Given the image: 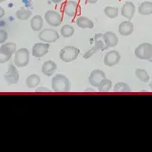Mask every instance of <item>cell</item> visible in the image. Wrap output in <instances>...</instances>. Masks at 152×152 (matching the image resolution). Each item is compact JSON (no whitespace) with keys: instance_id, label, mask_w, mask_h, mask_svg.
Returning a JSON list of instances; mask_svg holds the SVG:
<instances>
[{"instance_id":"cell-29","label":"cell","mask_w":152,"mask_h":152,"mask_svg":"<svg viewBox=\"0 0 152 152\" xmlns=\"http://www.w3.org/2000/svg\"><path fill=\"white\" fill-rule=\"evenodd\" d=\"M8 38V33L6 31L0 30V44H4Z\"/></svg>"},{"instance_id":"cell-22","label":"cell","mask_w":152,"mask_h":152,"mask_svg":"<svg viewBox=\"0 0 152 152\" xmlns=\"http://www.w3.org/2000/svg\"><path fill=\"white\" fill-rule=\"evenodd\" d=\"M31 14H32V12H31V11H30V10L21 8V9H19L18 11L16 12L15 17L17 19H19V20L25 21V20H28V19L31 16Z\"/></svg>"},{"instance_id":"cell-23","label":"cell","mask_w":152,"mask_h":152,"mask_svg":"<svg viewBox=\"0 0 152 152\" xmlns=\"http://www.w3.org/2000/svg\"><path fill=\"white\" fill-rule=\"evenodd\" d=\"M111 88H112L111 80L106 78V79H104L101 83H100L97 89H98V91H100V92H107V91H109V90L111 89Z\"/></svg>"},{"instance_id":"cell-12","label":"cell","mask_w":152,"mask_h":152,"mask_svg":"<svg viewBox=\"0 0 152 152\" xmlns=\"http://www.w3.org/2000/svg\"><path fill=\"white\" fill-rule=\"evenodd\" d=\"M64 13L69 17H74L78 13L79 11V5L74 0H69L66 1L63 7Z\"/></svg>"},{"instance_id":"cell-30","label":"cell","mask_w":152,"mask_h":152,"mask_svg":"<svg viewBox=\"0 0 152 152\" xmlns=\"http://www.w3.org/2000/svg\"><path fill=\"white\" fill-rule=\"evenodd\" d=\"M50 90L46 87H39L36 88V92H50Z\"/></svg>"},{"instance_id":"cell-15","label":"cell","mask_w":152,"mask_h":152,"mask_svg":"<svg viewBox=\"0 0 152 152\" xmlns=\"http://www.w3.org/2000/svg\"><path fill=\"white\" fill-rule=\"evenodd\" d=\"M104 41L107 48H112V47L117 46L119 39L114 32L107 31L106 33H104Z\"/></svg>"},{"instance_id":"cell-18","label":"cell","mask_w":152,"mask_h":152,"mask_svg":"<svg viewBox=\"0 0 152 152\" xmlns=\"http://www.w3.org/2000/svg\"><path fill=\"white\" fill-rule=\"evenodd\" d=\"M31 28L33 31H40L43 28V18L40 15H34L31 20Z\"/></svg>"},{"instance_id":"cell-4","label":"cell","mask_w":152,"mask_h":152,"mask_svg":"<svg viewBox=\"0 0 152 152\" xmlns=\"http://www.w3.org/2000/svg\"><path fill=\"white\" fill-rule=\"evenodd\" d=\"M134 53L141 60H148L152 56V45L150 43H142L135 49Z\"/></svg>"},{"instance_id":"cell-26","label":"cell","mask_w":152,"mask_h":152,"mask_svg":"<svg viewBox=\"0 0 152 152\" xmlns=\"http://www.w3.org/2000/svg\"><path fill=\"white\" fill-rule=\"evenodd\" d=\"M75 32V30L73 27H71L70 25H64L61 28V34L65 38H69L71 37Z\"/></svg>"},{"instance_id":"cell-28","label":"cell","mask_w":152,"mask_h":152,"mask_svg":"<svg viewBox=\"0 0 152 152\" xmlns=\"http://www.w3.org/2000/svg\"><path fill=\"white\" fill-rule=\"evenodd\" d=\"M12 55V54H11L10 52L0 48V64H4V63H6V62H8L11 59Z\"/></svg>"},{"instance_id":"cell-34","label":"cell","mask_w":152,"mask_h":152,"mask_svg":"<svg viewBox=\"0 0 152 152\" xmlns=\"http://www.w3.org/2000/svg\"><path fill=\"white\" fill-rule=\"evenodd\" d=\"M51 2H53L55 4H58V3L62 2V0H51Z\"/></svg>"},{"instance_id":"cell-11","label":"cell","mask_w":152,"mask_h":152,"mask_svg":"<svg viewBox=\"0 0 152 152\" xmlns=\"http://www.w3.org/2000/svg\"><path fill=\"white\" fill-rule=\"evenodd\" d=\"M50 45L49 43H35L32 47V55L37 58H41V57L45 56L48 53V50H49Z\"/></svg>"},{"instance_id":"cell-35","label":"cell","mask_w":152,"mask_h":152,"mask_svg":"<svg viewBox=\"0 0 152 152\" xmlns=\"http://www.w3.org/2000/svg\"><path fill=\"white\" fill-rule=\"evenodd\" d=\"M147 61H149V62H150V63H152V56H151V57H150V58H149L148 60H147Z\"/></svg>"},{"instance_id":"cell-32","label":"cell","mask_w":152,"mask_h":152,"mask_svg":"<svg viewBox=\"0 0 152 152\" xmlns=\"http://www.w3.org/2000/svg\"><path fill=\"white\" fill-rule=\"evenodd\" d=\"M88 3L89 4H95V3H97L98 2V0H86Z\"/></svg>"},{"instance_id":"cell-33","label":"cell","mask_w":152,"mask_h":152,"mask_svg":"<svg viewBox=\"0 0 152 152\" xmlns=\"http://www.w3.org/2000/svg\"><path fill=\"white\" fill-rule=\"evenodd\" d=\"M85 91H87V92H93V91H94V89L91 88H86Z\"/></svg>"},{"instance_id":"cell-14","label":"cell","mask_w":152,"mask_h":152,"mask_svg":"<svg viewBox=\"0 0 152 152\" xmlns=\"http://www.w3.org/2000/svg\"><path fill=\"white\" fill-rule=\"evenodd\" d=\"M118 30H119V33H120L121 35L128 36L133 32V31H134V27H133V24L130 22V20H126L120 23Z\"/></svg>"},{"instance_id":"cell-31","label":"cell","mask_w":152,"mask_h":152,"mask_svg":"<svg viewBox=\"0 0 152 152\" xmlns=\"http://www.w3.org/2000/svg\"><path fill=\"white\" fill-rule=\"evenodd\" d=\"M4 15H5V10L2 7H0V19L3 18Z\"/></svg>"},{"instance_id":"cell-13","label":"cell","mask_w":152,"mask_h":152,"mask_svg":"<svg viewBox=\"0 0 152 152\" xmlns=\"http://www.w3.org/2000/svg\"><path fill=\"white\" fill-rule=\"evenodd\" d=\"M135 11H136L135 5L130 1H126L123 5L121 10V14L122 16L126 18V20H131L132 17L134 16Z\"/></svg>"},{"instance_id":"cell-19","label":"cell","mask_w":152,"mask_h":152,"mask_svg":"<svg viewBox=\"0 0 152 152\" xmlns=\"http://www.w3.org/2000/svg\"><path fill=\"white\" fill-rule=\"evenodd\" d=\"M138 12H139L141 15H150V14H152V2H142L138 8Z\"/></svg>"},{"instance_id":"cell-1","label":"cell","mask_w":152,"mask_h":152,"mask_svg":"<svg viewBox=\"0 0 152 152\" xmlns=\"http://www.w3.org/2000/svg\"><path fill=\"white\" fill-rule=\"evenodd\" d=\"M51 88L55 92H68L70 89L69 80L63 74H56L51 79Z\"/></svg>"},{"instance_id":"cell-7","label":"cell","mask_w":152,"mask_h":152,"mask_svg":"<svg viewBox=\"0 0 152 152\" xmlns=\"http://www.w3.org/2000/svg\"><path fill=\"white\" fill-rule=\"evenodd\" d=\"M4 79L9 85H13L18 83L19 81V72L14 64H11L8 66V71L4 74Z\"/></svg>"},{"instance_id":"cell-17","label":"cell","mask_w":152,"mask_h":152,"mask_svg":"<svg viewBox=\"0 0 152 152\" xmlns=\"http://www.w3.org/2000/svg\"><path fill=\"white\" fill-rule=\"evenodd\" d=\"M76 25L81 28H92L94 27L93 22L86 16H79L76 19Z\"/></svg>"},{"instance_id":"cell-37","label":"cell","mask_w":152,"mask_h":152,"mask_svg":"<svg viewBox=\"0 0 152 152\" xmlns=\"http://www.w3.org/2000/svg\"><path fill=\"white\" fill-rule=\"evenodd\" d=\"M4 1H6V0H0V3H2V2H4Z\"/></svg>"},{"instance_id":"cell-27","label":"cell","mask_w":152,"mask_h":152,"mask_svg":"<svg viewBox=\"0 0 152 152\" xmlns=\"http://www.w3.org/2000/svg\"><path fill=\"white\" fill-rule=\"evenodd\" d=\"M0 48L3 49V50H5L6 51L10 52L11 54L15 53V52H16V44H15V43H12V42L4 43V44H2V46Z\"/></svg>"},{"instance_id":"cell-24","label":"cell","mask_w":152,"mask_h":152,"mask_svg":"<svg viewBox=\"0 0 152 152\" xmlns=\"http://www.w3.org/2000/svg\"><path fill=\"white\" fill-rule=\"evenodd\" d=\"M104 14L108 17V18H116L119 14V9L117 7H111V6H107L104 10Z\"/></svg>"},{"instance_id":"cell-3","label":"cell","mask_w":152,"mask_h":152,"mask_svg":"<svg viewBox=\"0 0 152 152\" xmlns=\"http://www.w3.org/2000/svg\"><path fill=\"white\" fill-rule=\"evenodd\" d=\"M79 53H80V50L77 48L72 47V46H66L60 50L59 57L62 61L65 62V63H70V62L76 60Z\"/></svg>"},{"instance_id":"cell-8","label":"cell","mask_w":152,"mask_h":152,"mask_svg":"<svg viewBox=\"0 0 152 152\" xmlns=\"http://www.w3.org/2000/svg\"><path fill=\"white\" fill-rule=\"evenodd\" d=\"M45 20L51 27H58L61 25L62 20V15L56 11H48L45 13Z\"/></svg>"},{"instance_id":"cell-36","label":"cell","mask_w":152,"mask_h":152,"mask_svg":"<svg viewBox=\"0 0 152 152\" xmlns=\"http://www.w3.org/2000/svg\"><path fill=\"white\" fill-rule=\"evenodd\" d=\"M149 88H150V89L152 90V82H151V83L149 84Z\"/></svg>"},{"instance_id":"cell-10","label":"cell","mask_w":152,"mask_h":152,"mask_svg":"<svg viewBox=\"0 0 152 152\" xmlns=\"http://www.w3.org/2000/svg\"><path fill=\"white\" fill-rule=\"evenodd\" d=\"M121 59V55L117 50H110L106 53L104 57V64L107 66H113L117 65Z\"/></svg>"},{"instance_id":"cell-25","label":"cell","mask_w":152,"mask_h":152,"mask_svg":"<svg viewBox=\"0 0 152 152\" xmlns=\"http://www.w3.org/2000/svg\"><path fill=\"white\" fill-rule=\"evenodd\" d=\"M114 92H130L131 89L126 83L125 82H118L113 88Z\"/></svg>"},{"instance_id":"cell-5","label":"cell","mask_w":152,"mask_h":152,"mask_svg":"<svg viewBox=\"0 0 152 152\" xmlns=\"http://www.w3.org/2000/svg\"><path fill=\"white\" fill-rule=\"evenodd\" d=\"M30 61V52L26 48L16 50L15 56H14V65L18 68H24L28 64Z\"/></svg>"},{"instance_id":"cell-16","label":"cell","mask_w":152,"mask_h":152,"mask_svg":"<svg viewBox=\"0 0 152 152\" xmlns=\"http://www.w3.org/2000/svg\"><path fill=\"white\" fill-rule=\"evenodd\" d=\"M57 69V65L53 61H46L42 66V72L46 76H52Z\"/></svg>"},{"instance_id":"cell-2","label":"cell","mask_w":152,"mask_h":152,"mask_svg":"<svg viewBox=\"0 0 152 152\" xmlns=\"http://www.w3.org/2000/svg\"><path fill=\"white\" fill-rule=\"evenodd\" d=\"M94 41H95V43H94V45L91 47V49L85 52V54H84L85 59L90 58V57H91L94 53H96L98 50H104L108 49V48L106 46V44H104L103 33H97V34H95Z\"/></svg>"},{"instance_id":"cell-21","label":"cell","mask_w":152,"mask_h":152,"mask_svg":"<svg viewBox=\"0 0 152 152\" xmlns=\"http://www.w3.org/2000/svg\"><path fill=\"white\" fill-rule=\"evenodd\" d=\"M136 77L142 83H148L150 80V76L147 73V71L144 69H137L135 70Z\"/></svg>"},{"instance_id":"cell-6","label":"cell","mask_w":152,"mask_h":152,"mask_svg":"<svg viewBox=\"0 0 152 152\" xmlns=\"http://www.w3.org/2000/svg\"><path fill=\"white\" fill-rule=\"evenodd\" d=\"M38 37L42 42L53 43L59 39V33L51 28H45V30L40 31Z\"/></svg>"},{"instance_id":"cell-9","label":"cell","mask_w":152,"mask_h":152,"mask_svg":"<svg viewBox=\"0 0 152 152\" xmlns=\"http://www.w3.org/2000/svg\"><path fill=\"white\" fill-rule=\"evenodd\" d=\"M107 76L106 73L104 72L101 69H94L90 72L89 76H88V83L90 84V86L93 88H98V86L100 85V83L102 82L104 79H106Z\"/></svg>"},{"instance_id":"cell-20","label":"cell","mask_w":152,"mask_h":152,"mask_svg":"<svg viewBox=\"0 0 152 152\" xmlns=\"http://www.w3.org/2000/svg\"><path fill=\"white\" fill-rule=\"evenodd\" d=\"M40 77L39 75L37 74H31L30 75L26 80V84H27V87L28 88H37V86L40 84Z\"/></svg>"}]
</instances>
